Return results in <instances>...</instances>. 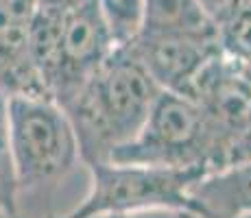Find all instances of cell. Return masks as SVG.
<instances>
[{"mask_svg":"<svg viewBox=\"0 0 251 218\" xmlns=\"http://www.w3.org/2000/svg\"><path fill=\"white\" fill-rule=\"evenodd\" d=\"M240 218H251V214H247V216H240Z\"/></svg>","mask_w":251,"mask_h":218,"instance_id":"obj_15","label":"cell"},{"mask_svg":"<svg viewBox=\"0 0 251 218\" xmlns=\"http://www.w3.org/2000/svg\"><path fill=\"white\" fill-rule=\"evenodd\" d=\"M205 131L201 105L179 92L162 90L149 114L142 131L133 142L116 146L109 162L118 164H155V166H181L179 162L195 155ZM197 164V162H195Z\"/></svg>","mask_w":251,"mask_h":218,"instance_id":"obj_5","label":"cell"},{"mask_svg":"<svg viewBox=\"0 0 251 218\" xmlns=\"http://www.w3.org/2000/svg\"><path fill=\"white\" fill-rule=\"evenodd\" d=\"M0 212L18 214V183L7 131V96L0 94Z\"/></svg>","mask_w":251,"mask_h":218,"instance_id":"obj_12","label":"cell"},{"mask_svg":"<svg viewBox=\"0 0 251 218\" xmlns=\"http://www.w3.org/2000/svg\"><path fill=\"white\" fill-rule=\"evenodd\" d=\"M140 35L219 37V28L205 16L199 0H144Z\"/></svg>","mask_w":251,"mask_h":218,"instance_id":"obj_9","label":"cell"},{"mask_svg":"<svg viewBox=\"0 0 251 218\" xmlns=\"http://www.w3.org/2000/svg\"><path fill=\"white\" fill-rule=\"evenodd\" d=\"M245 2H247V0H199V4L203 7L205 16L214 22L216 28L223 26Z\"/></svg>","mask_w":251,"mask_h":218,"instance_id":"obj_13","label":"cell"},{"mask_svg":"<svg viewBox=\"0 0 251 218\" xmlns=\"http://www.w3.org/2000/svg\"><path fill=\"white\" fill-rule=\"evenodd\" d=\"M114 48L99 2L79 0L72 4L64 18L55 55L40 74L46 96L66 107Z\"/></svg>","mask_w":251,"mask_h":218,"instance_id":"obj_4","label":"cell"},{"mask_svg":"<svg viewBox=\"0 0 251 218\" xmlns=\"http://www.w3.org/2000/svg\"><path fill=\"white\" fill-rule=\"evenodd\" d=\"M186 214L195 218H240L251 214V162L205 172L188 190Z\"/></svg>","mask_w":251,"mask_h":218,"instance_id":"obj_8","label":"cell"},{"mask_svg":"<svg viewBox=\"0 0 251 218\" xmlns=\"http://www.w3.org/2000/svg\"><path fill=\"white\" fill-rule=\"evenodd\" d=\"M219 42H223L231 59L240 61L251 70V0H247L219 28Z\"/></svg>","mask_w":251,"mask_h":218,"instance_id":"obj_11","label":"cell"},{"mask_svg":"<svg viewBox=\"0 0 251 218\" xmlns=\"http://www.w3.org/2000/svg\"><path fill=\"white\" fill-rule=\"evenodd\" d=\"M0 218H20V214H11V212H0Z\"/></svg>","mask_w":251,"mask_h":218,"instance_id":"obj_14","label":"cell"},{"mask_svg":"<svg viewBox=\"0 0 251 218\" xmlns=\"http://www.w3.org/2000/svg\"><path fill=\"white\" fill-rule=\"evenodd\" d=\"M7 131L18 194L64 177L79 157L70 116L48 96H7Z\"/></svg>","mask_w":251,"mask_h":218,"instance_id":"obj_2","label":"cell"},{"mask_svg":"<svg viewBox=\"0 0 251 218\" xmlns=\"http://www.w3.org/2000/svg\"><path fill=\"white\" fill-rule=\"evenodd\" d=\"M162 87L129 50L118 46L100 64L83 90L66 105L79 155L88 162L107 159L116 146L140 135Z\"/></svg>","mask_w":251,"mask_h":218,"instance_id":"obj_1","label":"cell"},{"mask_svg":"<svg viewBox=\"0 0 251 218\" xmlns=\"http://www.w3.org/2000/svg\"><path fill=\"white\" fill-rule=\"evenodd\" d=\"M114 46H129L138 40L142 31L144 18V0H96Z\"/></svg>","mask_w":251,"mask_h":218,"instance_id":"obj_10","label":"cell"},{"mask_svg":"<svg viewBox=\"0 0 251 218\" xmlns=\"http://www.w3.org/2000/svg\"><path fill=\"white\" fill-rule=\"evenodd\" d=\"M92 172L90 194L61 218H94L100 214H127L136 210L171 207L188 210V190L210 172L205 162L186 166L118 164L109 159L88 162Z\"/></svg>","mask_w":251,"mask_h":218,"instance_id":"obj_3","label":"cell"},{"mask_svg":"<svg viewBox=\"0 0 251 218\" xmlns=\"http://www.w3.org/2000/svg\"><path fill=\"white\" fill-rule=\"evenodd\" d=\"M216 44H221L219 37L140 35L129 44V50L162 90L190 96V85H195L207 64L219 55Z\"/></svg>","mask_w":251,"mask_h":218,"instance_id":"obj_6","label":"cell"},{"mask_svg":"<svg viewBox=\"0 0 251 218\" xmlns=\"http://www.w3.org/2000/svg\"><path fill=\"white\" fill-rule=\"evenodd\" d=\"M37 0H0V94L46 96L31 61V22Z\"/></svg>","mask_w":251,"mask_h":218,"instance_id":"obj_7","label":"cell"}]
</instances>
